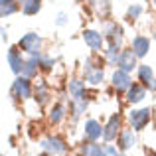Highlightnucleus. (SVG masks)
Instances as JSON below:
<instances>
[{"mask_svg":"<svg viewBox=\"0 0 156 156\" xmlns=\"http://www.w3.org/2000/svg\"><path fill=\"white\" fill-rule=\"evenodd\" d=\"M6 38H8V32H6V28H2V40L6 42Z\"/></svg>","mask_w":156,"mask_h":156,"instance_id":"obj_31","label":"nucleus"},{"mask_svg":"<svg viewBox=\"0 0 156 156\" xmlns=\"http://www.w3.org/2000/svg\"><path fill=\"white\" fill-rule=\"evenodd\" d=\"M40 146H42L44 152L50 154V156H61L65 150H67V144H65L59 136H48V138H44V140L40 142Z\"/></svg>","mask_w":156,"mask_h":156,"instance_id":"obj_6","label":"nucleus"},{"mask_svg":"<svg viewBox=\"0 0 156 156\" xmlns=\"http://www.w3.org/2000/svg\"><path fill=\"white\" fill-rule=\"evenodd\" d=\"M121 46H115V44H109V48L105 50V59L109 65H117L119 57H121Z\"/></svg>","mask_w":156,"mask_h":156,"instance_id":"obj_23","label":"nucleus"},{"mask_svg":"<svg viewBox=\"0 0 156 156\" xmlns=\"http://www.w3.org/2000/svg\"><path fill=\"white\" fill-rule=\"evenodd\" d=\"M12 95L18 97V99L26 101L32 97V83H30V77L26 75H18L12 83Z\"/></svg>","mask_w":156,"mask_h":156,"instance_id":"obj_5","label":"nucleus"},{"mask_svg":"<svg viewBox=\"0 0 156 156\" xmlns=\"http://www.w3.org/2000/svg\"><path fill=\"white\" fill-rule=\"evenodd\" d=\"M152 4H154V6H156V0H152Z\"/></svg>","mask_w":156,"mask_h":156,"instance_id":"obj_33","label":"nucleus"},{"mask_svg":"<svg viewBox=\"0 0 156 156\" xmlns=\"http://www.w3.org/2000/svg\"><path fill=\"white\" fill-rule=\"evenodd\" d=\"M111 83L117 91H129L130 85H133V77L129 71H122V69H115V73L111 75Z\"/></svg>","mask_w":156,"mask_h":156,"instance_id":"obj_8","label":"nucleus"},{"mask_svg":"<svg viewBox=\"0 0 156 156\" xmlns=\"http://www.w3.org/2000/svg\"><path fill=\"white\" fill-rule=\"evenodd\" d=\"M63 117H65V107L61 103H55L51 107V111H50V121L53 125H59V122L63 121Z\"/></svg>","mask_w":156,"mask_h":156,"instance_id":"obj_25","label":"nucleus"},{"mask_svg":"<svg viewBox=\"0 0 156 156\" xmlns=\"http://www.w3.org/2000/svg\"><path fill=\"white\" fill-rule=\"evenodd\" d=\"M134 133H136L134 129H126V130H122V133L119 134V150H121V152H126V150L134 148V144H136Z\"/></svg>","mask_w":156,"mask_h":156,"instance_id":"obj_14","label":"nucleus"},{"mask_svg":"<svg viewBox=\"0 0 156 156\" xmlns=\"http://www.w3.org/2000/svg\"><path fill=\"white\" fill-rule=\"evenodd\" d=\"M40 65H42L44 71H51L53 65H55V59H53V57H48V55H42V61H40Z\"/></svg>","mask_w":156,"mask_h":156,"instance_id":"obj_28","label":"nucleus"},{"mask_svg":"<svg viewBox=\"0 0 156 156\" xmlns=\"http://www.w3.org/2000/svg\"><path fill=\"white\" fill-rule=\"evenodd\" d=\"M85 83L87 81L77 79V77L69 79V95H71V99H85Z\"/></svg>","mask_w":156,"mask_h":156,"instance_id":"obj_18","label":"nucleus"},{"mask_svg":"<svg viewBox=\"0 0 156 156\" xmlns=\"http://www.w3.org/2000/svg\"><path fill=\"white\" fill-rule=\"evenodd\" d=\"M138 81H140L142 85H144L148 91H152V89L156 87V79H154V73H152V67L150 65H144V63H140L138 65Z\"/></svg>","mask_w":156,"mask_h":156,"instance_id":"obj_12","label":"nucleus"},{"mask_svg":"<svg viewBox=\"0 0 156 156\" xmlns=\"http://www.w3.org/2000/svg\"><path fill=\"white\" fill-rule=\"evenodd\" d=\"M144 97H146V87H144V85L133 83L130 89L126 91V103L136 105V103H140V101H144Z\"/></svg>","mask_w":156,"mask_h":156,"instance_id":"obj_16","label":"nucleus"},{"mask_svg":"<svg viewBox=\"0 0 156 156\" xmlns=\"http://www.w3.org/2000/svg\"><path fill=\"white\" fill-rule=\"evenodd\" d=\"M103 130L105 126H101L99 122L95 121V119H89V121H85V138L91 142H97L101 136H103Z\"/></svg>","mask_w":156,"mask_h":156,"instance_id":"obj_13","label":"nucleus"},{"mask_svg":"<svg viewBox=\"0 0 156 156\" xmlns=\"http://www.w3.org/2000/svg\"><path fill=\"white\" fill-rule=\"evenodd\" d=\"M146 156H156V152H148V154H146Z\"/></svg>","mask_w":156,"mask_h":156,"instance_id":"obj_32","label":"nucleus"},{"mask_svg":"<svg viewBox=\"0 0 156 156\" xmlns=\"http://www.w3.org/2000/svg\"><path fill=\"white\" fill-rule=\"evenodd\" d=\"M40 61H42V55H30L26 61H24V67H22V75H26V77H36L38 75V69L42 67L40 65Z\"/></svg>","mask_w":156,"mask_h":156,"instance_id":"obj_17","label":"nucleus"},{"mask_svg":"<svg viewBox=\"0 0 156 156\" xmlns=\"http://www.w3.org/2000/svg\"><path fill=\"white\" fill-rule=\"evenodd\" d=\"M83 71H85V81L89 85H101L105 81V71L101 65H95L91 57L85 59V65H83Z\"/></svg>","mask_w":156,"mask_h":156,"instance_id":"obj_3","label":"nucleus"},{"mask_svg":"<svg viewBox=\"0 0 156 156\" xmlns=\"http://www.w3.org/2000/svg\"><path fill=\"white\" fill-rule=\"evenodd\" d=\"M6 61L16 75H22V67H24V61L26 59H22V50L20 48H10L6 53Z\"/></svg>","mask_w":156,"mask_h":156,"instance_id":"obj_11","label":"nucleus"},{"mask_svg":"<svg viewBox=\"0 0 156 156\" xmlns=\"http://www.w3.org/2000/svg\"><path fill=\"white\" fill-rule=\"evenodd\" d=\"M142 12H144V6H142V4H138V2L130 4V6L126 8V20H129V22H134V20H138L142 16Z\"/></svg>","mask_w":156,"mask_h":156,"instance_id":"obj_26","label":"nucleus"},{"mask_svg":"<svg viewBox=\"0 0 156 156\" xmlns=\"http://www.w3.org/2000/svg\"><path fill=\"white\" fill-rule=\"evenodd\" d=\"M130 48H133V51L136 53V57L148 55V51H150V38H146V36H134Z\"/></svg>","mask_w":156,"mask_h":156,"instance_id":"obj_15","label":"nucleus"},{"mask_svg":"<svg viewBox=\"0 0 156 156\" xmlns=\"http://www.w3.org/2000/svg\"><path fill=\"white\" fill-rule=\"evenodd\" d=\"M36 101L40 105H46L50 101V89H48L46 83H38V87H36Z\"/></svg>","mask_w":156,"mask_h":156,"instance_id":"obj_27","label":"nucleus"},{"mask_svg":"<svg viewBox=\"0 0 156 156\" xmlns=\"http://www.w3.org/2000/svg\"><path fill=\"white\" fill-rule=\"evenodd\" d=\"M20 8L18 0H0V16L2 18H8V16L16 14Z\"/></svg>","mask_w":156,"mask_h":156,"instance_id":"obj_20","label":"nucleus"},{"mask_svg":"<svg viewBox=\"0 0 156 156\" xmlns=\"http://www.w3.org/2000/svg\"><path fill=\"white\" fill-rule=\"evenodd\" d=\"M83 42L87 44V48L91 51L99 53L105 46V36H103V32H97V30H85L83 32Z\"/></svg>","mask_w":156,"mask_h":156,"instance_id":"obj_7","label":"nucleus"},{"mask_svg":"<svg viewBox=\"0 0 156 156\" xmlns=\"http://www.w3.org/2000/svg\"><path fill=\"white\" fill-rule=\"evenodd\" d=\"M83 156H105V144H97V142H89L81 148Z\"/></svg>","mask_w":156,"mask_h":156,"instance_id":"obj_24","label":"nucleus"},{"mask_svg":"<svg viewBox=\"0 0 156 156\" xmlns=\"http://www.w3.org/2000/svg\"><path fill=\"white\" fill-rule=\"evenodd\" d=\"M55 24L57 26H65V24H67V14H65V12H59L57 18H55Z\"/></svg>","mask_w":156,"mask_h":156,"instance_id":"obj_30","label":"nucleus"},{"mask_svg":"<svg viewBox=\"0 0 156 156\" xmlns=\"http://www.w3.org/2000/svg\"><path fill=\"white\" fill-rule=\"evenodd\" d=\"M20 8L26 16H36L40 10H42V0H18Z\"/></svg>","mask_w":156,"mask_h":156,"instance_id":"obj_19","label":"nucleus"},{"mask_svg":"<svg viewBox=\"0 0 156 156\" xmlns=\"http://www.w3.org/2000/svg\"><path fill=\"white\" fill-rule=\"evenodd\" d=\"M105 156H121V150L113 144H105Z\"/></svg>","mask_w":156,"mask_h":156,"instance_id":"obj_29","label":"nucleus"},{"mask_svg":"<svg viewBox=\"0 0 156 156\" xmlns=\"http://www.w3.org/2000/svg\"><path fill=\"white\" fill-rule=\"evenodd\" d=\"M150 117H152V109L150 107H142V109H133L129 113V121L130 126L134 130H142L146 125L150 122Z\"/></svg>","mask_w":156,"mask_h":156,"instance_id":"obj_2","label":"nucleus"},{"mask_svg":"<svg viewBox=\"0 0 156 156\" xmlns=\"http://www.w3.org/2000/svg\"><path fill=\"white\" fill-rule=\"evenodd\" d=\"M87 105H89L87 99H71V117H73V121H77V119L85 113Z\"/></svg>","mask_w":156,"mask_h":156,"instance_id":"obj_22","label":"nucleus"},{"mask_svg":"<svg viewBox=\"0 0 156 156\" xmlns=\"http://www.w3.org/2000/svg\"><path fill=\"white\" fill-rule=\"evenodd\" d=\"M154 38H156V30H154Z\"/></svg>","mask_w":156,"mask_h":156,"instance_id":"obj_34","label":"nucleus"},{"mask_svg":"<svg viewBox=\"0 0 156 156\" xmlns=\"http://www.w3.org/2000/svg\"><path fill=\"white\" fill-rule=\"evenodd\" d=\"M119 130H121V115H119V113H113L109 117V121H107V125H105V130H103L105 142L115 140V138L119 136Z\"/></svg>","mask_w":156,"mask_h":156,"instance_id":"obj_9","label":"nucleus"},{"mask_svg":"<svg viewBox=\"0 0 156 156\" xmlns=\"http://www.w3.org/2000/svg\"><path fill=\"white\" fill-rule=\"evenodd\" d=\"M103 36L105 40L109 44H115V46H121L122 44V38H125V32H122V26L117 22H113V20H107L103 24Z\"/></svg>","mask_w":156,"mask_h":156,"instance_id":"obj_4","label":"nucleus"},{"mask_svg":"<svg viewBox=\"0 0 156 156\" xmlns=\"http://www.w3.org/2000/svg\"><path fill=\"white\" fill-rule=\"evenodd\" d=\"M136 53L133 51V48L130 50H122L121 51V57H119V61H117V67L119 69H122V71H133V69H138V63H136Z\"/></svg>","mask_w":156,"mask_h":156,"instance_id":"obj_10","label":"nucleus"},{"mask_svg":"<svg viewBox=\"0 0 156 156\" xmlns=\"http://www.w3.org/2000/svg\"><path fill=\"white\" fill-rule=\"evenodd\" d=\"M42 44H44V40L40 38L36 32H28V34H24L22 38H20L18 48L24 53H28V55H44L42 53Z\"/></svg>","mask_w":156,"mask_h":156,"instance_id":"obj_1","label":"nucleus"},{"mask_svg":"<svg viewBox=\"0 0 156 156\" xmlns=\"http://www.w3.org/2000/svg\"><path fill=\"white\" fill-rule=\"evenodd\" d=\"M89 4L95 8V12L103 20L109 18V14H111V0H89Z\"/></svg>","mask_w":156,"mask_h":156,"instance_id":"obj_21","label":"nucleus"}]
</instances>
